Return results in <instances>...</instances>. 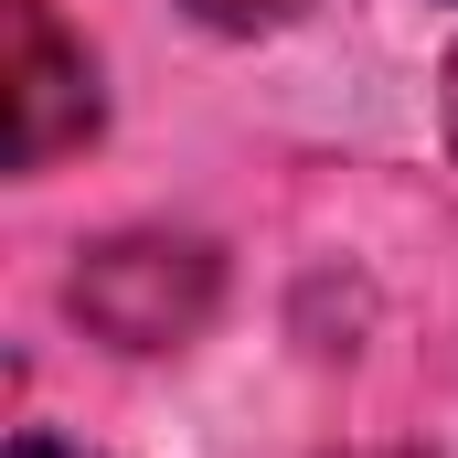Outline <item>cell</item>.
Masks as SVG:
<instances>
[{
  "label": "cell",
  "mask_w": 458,
  "mask_h": 458,
  "mask_svg": "<svg viewBox=\"0 0 458 458\" xmlns=\"http://www.w3.org/2000/svg\"><path fill=\"white\" fill-rule=\"evenodd\" d=\"M225 299V256L203 234H171V225H139V234H107L75 256L64 277V310L97 331L107 352H182Z\"/></svg>",
  "instance_id": "1"
},
{
  "label": "cell",
  "mask_w": 458,
  "mask_h": 458,
  "mask_svg": "<svg viewBox=\"0 0 458 458\" xmlns=\"http://www.w3.org/2000/svg\"><path fill=\"white\" fill-rule=\"evenodd\" d=\"M11 21V171H54L64 149L97 139V64L54 21V0H0Z\"/></svg>",
  "instance_id": "2"
},
{
  "label": "cell",
  "mask_w": 458,
  "mask_h": 458,
  "mask_svg": "<svg viewBox=\"0 0 458 458\" xmlns=\"http://www.w3.org/2000/svg\"><path fill=\"white\" fill-rule=\"evenodd\" d=\"M192 21H214V32H277L288 11H310V0H182Z\"/></svg>",
  "instance_id": "3"
},
{
  "label": "cell",
  "mask_w": 458,
  "mask_h": 458,
  "mask_svg": "<svg viewBox=\"0 0 458 458\" xmlns=\"http://www.w3.org/2000/svg\"><path fill=\"white\" fill-rule=\"evenodd\" d=\"M11 458H75V448H54V437H32V427H21V437H11Z\"/></svg>",
  "instance_id": "4"
},
{
  "label": "cell",
  "mask_w": 458,
  "mask_h": 458,
  "mask_svg": "<svg viewBox=\"0 0 458 458\" xmlns=\"http://www.w3.org/2000/svg\"><path fill=\"white\" fill-rule=\"evenodd\" d=\"M448 149H458V54H448Z\"/></svg>",
  "instance_id": "5"
}]
</instances>
